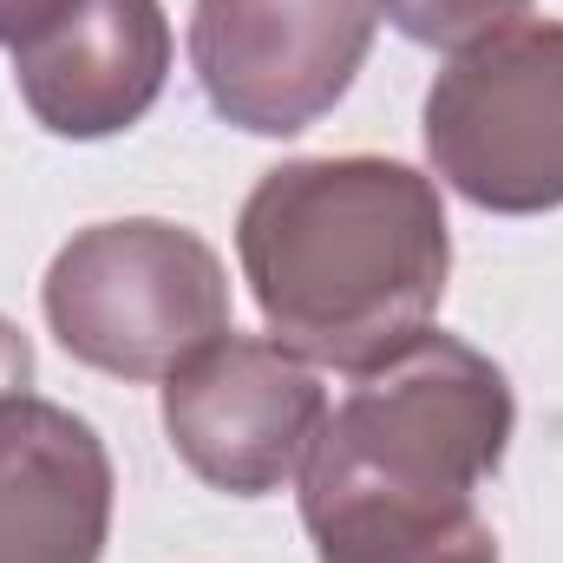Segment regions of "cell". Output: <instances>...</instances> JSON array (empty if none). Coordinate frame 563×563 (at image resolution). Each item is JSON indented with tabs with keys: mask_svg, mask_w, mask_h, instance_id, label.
<instances>
[{
	"mask_svg": "<svg viewBox=\"0 0 563 563\" xmlns=\"http://www.w3.org/2000/svg\"><path fill=\"white\" fill-rule=\"evenodd\" d=\"M511 426L505 367L445 328L361 367L295 478L314 563H498L478 485L505 465Z\"/></svg>",
	"mask_w": 563,
	"mask_h": 563,
	"instance_id": "6da1fadb",
	"label": "cell"
},
{
	"mask_svg": "<svg viewBox=\"0 0 563 563\" xmlns=\"http://www.w3.org/2000/svg\"><path fill=\"white\" fill-rule=\"evenodd\" d=\"M236 263L288 354L361 374L432 328L452 223L400 157H288L243 197Z\"/></svg>",
	"mask_w": 563,
	"mask_h": 563,
	"instance_id": "7a4b0ae2",
	"label": "cell"
},
{
	"mask_svg": "<svg viewBox=\"0 0 563 563\" xmlns=\"http://www.w3.org/2000/svg\"><path fill=\"white\" fill-rule=\"evenodd\" d=\"M40 308L73 361L112 380H164L230 334V276L197 230L119 217L79 230L53 256Z\"/></svg>",
	"mask_w": 563,
	"mask_h": 563,
	"instance_id": "3957f363",
	"label": "cell"
},
{
	"mask_svg": "<svg viewBox=\"0 0 563 563\" xmlns=\"http://www.w3.org/2000/svg\"><path fill=\"white\" fill-rule=\"evenodd\" d=\"M432 177L492 217L563 203V20H511L459 46L426 86Z\"/></svg>",
	"mask_w": 563,
	"mask_h": 563,
	"instance_id": "277c9868",
	"label": "cell"
},
{
	"mask_svg": "<svg viewBox=\"0 0 563 563\" xmlns=\"http://www.w3.org/2000/svg\"><path fill=\"white\" fill-rule=\"evenodd\" d=\"M374 26V0H197L190 66L223 125L295 139L347 99Z\"/></svg>",
	"mask_w": 563,
	"mask_h": 563,
	"instance_id": "5b68a950",
	"label": "cell"
},
{
	"mask_svg": "<svg viewBox=\"0 0 563 563\" xmlns=\"http://www.w3.org/2000/svg\"><path fill=\"white\" fill-rule=\"evenodd\" d=\"M328 394L301 354L263 334H217L164 374V432L177 459L230 498H269L301 478Z\"/></svg>",
	"mask_w": 563,
	"mask_h": 563,
	"instance_id": "8992f818",
	"label": "cell"
},
{
	"mask_svg": "<svg viewBox=\"0 0 563 563\" xmlns=\"http://www.w3.org/2000/svg\"><path fill=\"white\" fill-rule=\"evenodd\" d=\"M170 73L164 0H79L13 46V86L53 139H112L157 106Z\"/></svg>",
	"mask_w": 563,
	"mask_h": 563,
	"instance_id": "52a82bcc",
	"label": "cell"
},
{
	"mask_svg": "<svg viewBox=\"0 0 563 563\" xmlns=\"http://www.w3.org/2000/svg\"><path fill=\"white\" fill-rule=\"evenodd\" d=\"M112 531L106 439L53 400L0 407V563H99Z\"/></svg>",
	"mask_w": 563,
	"mask_h": 563,
	"instance_id": "ba28073f",
	"label": "cell"
},
{
	"mask_svg": "<svg viewBox=\"0 0 563 563\" xmlns=\"http://www.w3.org/2000/svg\"><path fill=\"white\" fill-rule=\"evenodd\" d=\"M374 7H380L407 40L459 53V46H472V40L498 33V26L525 20V7H531V0H374Z\"/></svg>",
	"mask_w": 563,
	"mask_h": 563,
	"instance_id": "9c48e42d",
	"label": "cell"
},
{
	"mask_svg": "<svg viewBox=\"0 0 563 563\" xmlns=\"http://www.w3.org/2000/svg\"><path fill=\"white\" fill-rule=\"evenodd\" d=\"M79 0H0V46H26L53 20H66Z\"/></svg>",
	"mask_w": 563,
	"mask_h": 563,
	"instance_id": "30bf717a",
	"label": "cell"
},
{
	"mask_svg": "<svg viewBox=\"0 0 563 563\" xmlns=\"http://www.w3.org/2000/svg\"><path fill=\"white\" fill-rule=\"evenodd\" d=\"M26 387H33V341L0 314V407H7V400H20Z\"/></svg>",
	"mask_w": 563,
	"mask_h": 563,
	"instance_id": "8fae6325",
	"label": "cell"
}]
</instances>
